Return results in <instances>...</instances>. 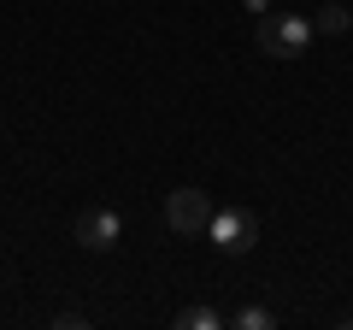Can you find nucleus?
<instances>
[{
    "label": "nucleus",
    "mask_w": 353,
    "mask_h": 330,
    "mask_svg": "<svg viewBox=\"0 0 353 330\" xmlns=\"http://www.w3.org/2000/svg\"><path fill=\"white\" fill-rule=\"evenodd\" d=\"M347 24H353V12H347V6H324V12L312 18V30H324V36H341Z\"/></svg>",
    "instance_id": "obj_6"
},
{
    "label": "nucleus",
    "mask_w": 353,
    "mask_h": 330,
    "mask_svg": "<svg viewBox=\"0 0 353 330\" xmlns=\"http://www.w3.org/2000/svg\"><path fill=\"white\" fill-rule=\"evenodd\" d=\"M241 6H248L253 18H265V12H271V0H241Z\"/></svg>",
    "instance_id": "obj_8"
},
{
    "label": "nucleus",
    "mask_w": 353,
    "mask_h": 330,
    "mask_svg": "<svg viewBox=\"0 0 353 330\" xmlns=\"http://www.w3.org/2000/svg\"><path fill=\"white\" fill-rule=\"evenodd\" d=\"M77 242H83L88 254H106V248L124 242V218H118L112 206H88V213L77 218Z\"/></svg>",
    "instance_id": "obj_4"
},
{
    "label": "nucleus",
    "mask_w": 353,
    "mask_h": 330,
    "mask_svg": "<svg viewBox=\"0 0 353 330\" xmlns=\"http://www.w3.org/2000/svg\"><path fill=\"white\" fill-rule=\"evenodd\" d=\"M206 236H212V248H224V254H248L253 242H259V218H253L248 206H224V213H212Z\"/></svg>",
    "instance_id": "obj_3"
},
{
    "label": "nucleus",
    "mask_w": 353,
    "mask_h": 330,
    "mask_svg": "<svg viewBox=\"0 0 353 330\" xmlns=\"http://www.w3.org/2000/svg\"><path fill=\"white\" fill-rule=\"evenodd\" d=\"M230 324H236V330H271V307H241Z\"/></svg>",
    "instance_id": "obj_7"
},
{
    "label": "nucleus",
    "mask_w": 353,
    "mask_h": 330,
    "mask_svg": "<svg viewBox=\"0 0 353 330\" xmlns=\"http://www.w3.org/2000/svg\"><path fill=\"white\" fill-rule=\"evenodd\" d=\"M253 24H259L253 30V36H259V53H271V59H301V53L312 48V36H318L306 12H277V18L265 12V18H253Z\"/></svg>",
    "instance_id": "obj_1"
},
{
    "label": "nucleus",
    "mask_w": 353,
    "mask_h": 330,
    "mask_svg": "<svg viewBox=\"0 0 353 330\" xmlns=\"http://www.w3.org/2000/svg\"><path fill=\"white\" fill-rule=\"evenodd\" d=\"M176 330H224V313L218 307H183L176 313Z\"/></svg>",
    "instance_id": "obj_5"
},
{
    "label": "nucleus",
    "mask_w": 353,
    "mask_h": 330,
    "mask_svg": "<svg viewBox=\"0 0 353 330\" xmlns=\"http://www.w3.org/2000/svg\"><path fill=\"white\" fill-rule=\"evenodd\" d=\"M165 224H171L176 236H206V224H212L206 189H171L165 195Z\"/></svg>",
    "instance_id": "obj_2"
}]
</instances>
